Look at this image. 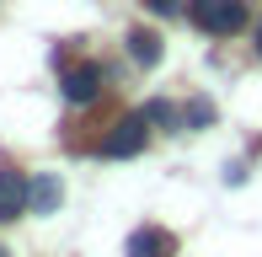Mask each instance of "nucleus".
<instances>
[{
	"instance_id": "nucleus-1",
	"label": "nucleus",
	"mask_w": 262,
	"mask_h": 257,
	"mask_svg": "<svg viewBox=\"0 0 262 257\" xmlns=\"http://www.w3.org/2000/svg\"><path fill=\"white\" fill-rule=\"evenodd\" d=\"M187 16L209 38H235V32H246L252 11H246V0H187Z\"/></svg>"
},
{
	"instance_id": "nucleus-2",
	"label": "nucleus",
	"mask_w": 262,
	"mask_h": 257,
	"mask_svg": "<svg viewBox=\"0 0 262 257\" xmlns=\"http://www.w3.org/2000/svg\"><path fill=\"white\" fill-rule=\"evenodd\" d=\"M145 139H150V118L145 113H123L113 128L102 134V145H97V156H107V161H123V156H139L145 150Z\"/></svg>"
},
{
	"instance_id": "nucleus-3",
	"label": "nucleus",
	"mask_w": 262,
	"mask_h": 257,
	"mask_svg": "<svg viewBox=\"0 0 262 257\" xmlns=\"http://www.w3.org/2000/svg\"><path fill=\"white\" fill-rule=\"evenodd\" d=\"M59 97H64L70 108H91V102L102 97V70H97V65H75V70H64V80H59Z\"/></svg>"
},
{
	"instance_id": "nucleus-4",
	"label": "nucleus",
	"mask_w": 262,
	"mask_h": 257,
	"mask_svg": "<svg viewBox=\"0 0 262 257\" xmlns=\"http://www.w3.org/2000/svg\"><path fill=\"white\" fill-rule=\"evenodd\" d=\"M123 257H177V236L161 230V225H139L134 236H128Z\"/></svg>"
},
{
	"instance_id": "nucleus-5",
	"label": "nucleus",
	"mask_w": 262,
	"mask_h": 257,
	"mask_svg": "<svg viewBox=\"0 0 262 257\" xmlns=\"http://www.w3.org/2000/svg\"><path fill=\"white\" fill-rule=\"evenodd\" d=\"M21 215H27V177L21 172H0V225L21 220Z\"/></svg>"
},
{
	"instance_id": "nucleus-6",
	"label": "nucleus",
	"mask_w": 262,
	"mask_h": 257,
	"mask_svg": "<svg viewBox=\"0 0 262 257\" xmlns=\"http://www.w3.org/2000/svg\"><path fill=\"white\" fill-rule=\"evenodd\" d=\"M59 204H64V182H59V177H49V172H43V177H32V182H27V209H38V215H54Z\"/></svg>"
},
{
	"instance_id": "nucleus-7",
	"label": "nucleus",
	"mask_w": 262,
	"mask_h": 257,
	"mask_svg": "<svg viewBox=\"0 0 262 257\" xmlns=\"http://www.w3.org/2000/svg\"><path fill=\"white\" fill-rule=\"evenodd\" d=\"M128 54H134L139 70H156V65H161V38H156V32H145V27H134V32H128Z\"/></svg>"
},
{
	"instance_id": "nucleus-8",
	"label": "nucleus",
	"mask_w": 262,
	"mask_h": 257,
	"mask_svg": "<svg viewBox=\"0 0 262 257\" xmlns=\"http://www.w3.org/2000/svg\"><path fill=\"white\" fill-rule=\"evenodd\" d=\"M209 123H214V108H209V102H204V97H198V102H187L182 128H209Z\"/></svg>"
},
{
	"instance_id": "nucleus-9",
	"label": "nucleus",
	"mask_w": 262,
	"mask_h": 257,
	"mask_svg": "<svg viewBox=\"0 0 262 257\" xmlns=\"http://www.w3.org/2000/svg\"><path fill=\"white\" fill-rule=\"evenodd\" d=\"M145 118H150V123H166V128H182V113H177L171 102H150Z\"/></svg>"
},
{
	"instance_id": "nucleus-10",
	"label": "nucleus",
	"mask_w": 262,
	"mask_h": 257,
	"mask_svg": "<svg viewBox=\"0 0 262 257\" xmlns=\"http://www.w3.org/2000/svg\"><path fill=\"white\" fill-rule=\"evenodd\" d=\"M145 6H150V11H156V16H177V11H187V6H182V0H145Z\"/></svg>"
},
{
	"instance_id": "nucleus-11",
	"label": "nucleus",
	"mask_w": 262,
	"mask_h": 257,
	"mask_svg": "<svg viewBox=\"0 0 262 257\" xmlns=\"http://www.w3.org/2000/svg\"><path fill=\"white\" fill-rule=\"evenodd\" d=\"M257 54H262V27H257Z\"/></svg>"
},
{
	"instance_id": "nucleus-12",
	"label": "nucleus",
	"mask_w": 262,
	"mask_h": 257,
	"mask_svg": "<svg viewBox=\"0 0 262 257\" xmlns=\"http://www.w3.org/2000/svg\"><path fill=\"white\" fill-rule=\"evenodd\" d=\"M0 257H11V252H6V247H0Z\"/></svg>"
}]
</instances>
